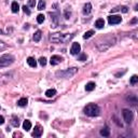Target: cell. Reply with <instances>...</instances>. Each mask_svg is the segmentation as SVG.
Here are the masks:
<instances>
[{
	"instance_id": "6da1fadb",
	"label": "cell",
	"mask_w": 138,
	"mask_h": 138,
	"mask_svg": "<svg viewBox=\"0 0 138 138\" xmlns=\"http://www.w3.org/2000/svg\"><path fill=\"white\" fill-rule=\"evenodd\" d=\"M73 33H53L50 37V40L54 43H66L69 40H71L73 38Z\"/></svg>"
},
{
	"instance_id": "7a4b0ae2",
	"label": "cell",
	"mask_w": 138,
	"mask_h": 138,
	"mask_svg": "<svg viewBox=\"0 0 138 138\" xmlns=\"http://www.w3.org/2000/svg\"><path fill=\"white\" fill-rule=\"evenodd\" d=\"M78 72V68L76 67H72V68H68L66 70H59V71H56L55 76L59 79H69V78L73 77L74 74Z\"/></svg>"
},
{
	"instance_id": "3957f363",
	"label": "cell",
	"mask_w": 138,
	"mask_h": 138,
	"mask_svg": "<svg viewBox=\"0 0 138 138\" xmlns=\"http://www.w3.org/2000/svg\"><path fill=\"white\" fill-rule=\"evenodd\" d=\"M115 42V38H112V37H109V38H105L104 41H99L97 43V49L99 50L100 52H105L106 50H108L110 46H112Z\"/></svg>"
},
{
	"instance_id": "277c9868",
	"label": "cell",
	"mask_w": 138,
	"mask_h": 138,
	"mask_svg": "<svg viewBox=\"0 0 138 138\" xmlns=\"http://www.w3.org/2000/svg\"><path fill=\"white\" fill-rule=\"evenodd\" d=\"M100 112V109L97 105L95 104H89L84 108V113L89 117H97Z\"/></svg>"
},
{
	"instance_id": "5b68a950",
	"label": "cell",
	"mask_w": 138,
	"mask_h": 138,
	"mask_svg": "<svg viewBox=\"0 0 138 138\" xmlns=\"http://www.w3.org/2000/svg\"><path fill=\"white\" fill-rule=\"evenodd\" d=\"M15 58L13 55L11 54H4L2 56H0V67L3 68V67H8L10 65H12L14 63Z\"/></svg>"
},
{
	"instance_id": "8992f818",
	"label": "cell",
	"mask_w": 138,
	"mask_h": 138,
	"mask_svg": "<svg viewBox=\"0 0 138 138\" xmlns=\"http://www.w3.org/2000/svg\"><path fill=\"white\" fill-rule=\"evenodd\" d=\"M122 114H123V118H124V121H125L126 123H128V124H130V123L133 122L134 120V113L132 110L130 109H123L122 110Z\"/></svg>"
},
{
	"instance_id": "52a82bcc",
	"label": "cell",
	"mask_w": 138,
	"mask_h": 138,
	"mask_svg": "<svg viewBox=\"0 0 138 138\" xmlns=\"http://www.w3.org/2000/svg\"><path fill=\"white\" fill-rule=\"evenodd\" d=\"M108 22H109L110 25H115V24H119L122 22V17L119 15H110L108 16Z\"/></svg>"
},
{
	"instance_id": "ba28073f",
	"label": "cell",
	"mask_w": 138,
	"mask_h": 138,
	"mask_svg": "<svg viewBox=\"0 0 138 138\" xmlns=\"http://www.w3.org/2000/svg\"><path fill=\"white\" fill-rule=\"evenodd\" d=\"M61 61H63V58H61L59 55H53L50 59V63H51L52 66H56V65L61 64Z\"/></svg>"
},
{
	"instance_id": "9c48e42d",
	"label": "cell",
	"mask_w": 138,
	"mask_h": 138,
	"mask_svg": "<svg viewBox=\"0 0 138 138\" xmlns=\"http://www.w3.org/2000/svg\"><path fill=\"white\" fill-rule=\"evenodd\" d=\"M80 50H81V45H80L78 42H74V43H72V45H71L70 53H71L72 55H76V54H78L80 52Z\"/></svg>"
},
{
	"instance_id": "30bf717a",
	"label": "cell",
	"mask_w": 138,
	"mask_h": 138,
	"mask_svg": "<svg viewBox=\"0 0 138 138\" xmlns=\"http://www.w3.org/2000/svg\"><path fill=\"white\" fill-rule=\"evenodd\" d=\"M42 132H43L42 127H41L40 125H37L36 127H35V130H33V133H32V136L33 137H40V136L42 135Z\"/></svg>"
},
{
	"instance_id": "8fae6325",
	"label": "cell",
	"mask_w": 138,
	"mask_h": 138,
	"mask_svg": "<svg viewBox=\"0 0 138 138\" xmlns=\"http://www.w3.org/2000/svg\"><path fill=\"white\" fill-rule=\"evenodd\" d=\"M100 135L104 136V137H108L110 135V128L108 126H105L104 128L100 130Z\"/></svg>"
},
{
	"instance_id": "7c38bea8",
	"label": "cell",
	"mask_w": 138,
	"mask_h": 138,
	"mask_svg": "<svg viewBox=\"0 0 138 138\" xmlns=\"http://www.w3.org/2000/svg\"><path fill=\"white\" fill-rule=\"evenodd\" d=\"M95 26H96L98 29L104 28V26H105V20H102V18H98V20L95 22Z\"/></svg>"
},
{
	"instance_id": "4fadbf2b",
	"label": "cell",
	"mask_w": 138,
	"mask_h": 138,
	"mask_svg": "<svg viewBox=\"0 0 138 138\" xmlns=\"http://www.w3.org/2000/svg\"><path fill=\"white\" fill-rule=\"evenodd\" d=\"M27 104H28V99H27L26 97H22L17 101V105L20 106V107H26V106H27Z\"/></svg>"
},
{
	"instance_id": "5bb4252c",
	"label": "cell",
	"mask_w": 138,
	"mask_h": 138,
	"mask_svg": "<svg viewBox=\"0 0 138 138\" xmlns=\"http://www.w3.org/2000/svg\"><path fill=\"white\" fill-rule=\"evenodd\" d=\"M91 11H92V4L89 2H87L86 4L83 7V13H84V14H89Z\"/></svg>"
},
{
	"instance_id": "9a60e30c",
	"label": "cell",
	"mask_w": 138,
	"mask_h": 138,
	"mask_svg": "<svg viewBox=\"0 0 138 138\" xmlns=\"http://www.w3.org/2000/svg\"><path fill=\"white\" fill-rule=\"evenodd\" d=\"M56 95V89H49L45 92V96L46 97H53Z\"/></svg>"
},
{
	"instance_id": "2e32d148",
	"label": "cell",
	"mask_w": 138,
	"mask_h": 138,
	"mask_svg": "<svg viewBox=\"0 0 138 138\" xmlns=\"http://www.w3.org/2000/svg\"><path fill=\"white\" fill-rule=\"evenodd\" d=\"M27 64H28L30 67H33V68H36V66H37V61L33 58V57H28V58H27Z\"/></svg>"
},
{
	"instance_id": "e0dca14e",
	"label": "cell",
	"mask_w": 138,
	"mask_h": 138,
	"mask_svg": "<svg viewBox=\"0 0 138 138\" xmlns=\"http://www.w3.org/2000/svg\"><path fill=\"white\" fill-rule=\"evenodd\" d=\"M50 14H51V17L54 22L53 28H55V27H57L56 25H57V23H58V14H55V13H50Z\"/></svg>"
},
{
	"instance_id": "ac0fdd59",
	"label": "cell",
	"mask_w": 138,
	"mask_h": 138,
	"mask_svg": "<svg viewBox=\"0 0 138 138\" xmlns=\"http://www.w3.org/2000/svg\"><path fill=\"white\" fill-rule=\"evenodd\" d=\"M23 128L26 130V132H28L29 130L31 128V122L29 120H25L23 123Z\"/></svg>"
},
{
	"instance_id": "d6986e66",
	"label": "cell",
	"mask_w": 138,
	"mask_h": 138,
	"mask_svg": "<svg viewBox=\"0 0 138 138\" xmlns=\"http://www.w3.org/2000/svg\"><path fill=\"white\" fill-rule=\"evenodd\" d=\"M11 9H12V12L13 13H17L18 10H20V5L16 1H13L12 4H11Z\"/></svg>"
},
{
	"instance_id": "ffe728a7",
	"label": "cell",
	"mask_w": 138,
	"mask_h": 138,
	"mask_svg": "<svg viewBox=\"0 0 138 138\" xmlns=\"http://www.w3.org/2000/svg\"><path fill=\"white\" fill-rule=\"evenodd\" d=\"M95 86H96V84H95L94 82H89V83L85 85V89H86L87 92H92L93 89H95Z\"/></svg>"
},
{
	"instance_id": "44dd1931",
	"label": "cell",
	"mask_w": 138,
	"mask_h": 138,
	"mask_svg": "<svg viewBox=\"0 0 138 138\" xmlns=\"http://www.w3.org/2000/svg\"><path fill=\"white\" fill-rule=\"evenodd\" d=\"M41 36H42V32H41L40 30H37L36 32H35V35H33V40L36 41V42H38V41H40V39H41Z\"/></svg>"
},
{
	"instance_id": "7402d4cb",
	"label": "cell",
	"mask_w": 138,
	"mask_h": 138,
	"mask_svg": "<svg viewBox=\"0 0 138 138\" xmlns=\"http://www.w3.org/2000/svg\"><path fill=\"white\" fill-rule=\"evenodd\" d=\"M11 123H12V125L15 126V127H18V126H20V121H18V118H16L15 115L12 118V122Z\"/></svg>"
},
{
	"instance_id": "603a6c76",
	"label": "cell",
	"mask_w": 138,
	"mask_h": 138,
	"mask_svg": "<svg viewBox=\"0 0 138 138\" xmlns=\"http://www.w3.org/2000/svg\"><path fill=\"white\" fill-rule=\"evenodd\" d=\"M45 8V1L44 0H39V3H38V10H43Z\"/></svg>"
},
{
	"instance_id": "cb8c5ba5",
	"label": "cell",
	"mask_w": 138,
	"mask_h": 138,
	"mask_svg": "<svg viewBox=\"0 0 138 138\" xmlns=\"http://www.w3.org/2000/svg\"><path fill=\"white\" fill-rule=\"evenodd\" d=\"M94 33H95L94 30H89V31H86V32L83 35V38H84V39H89V38H91Z\"/></svg>"
},
{
	"instance_id": "d4e9b609",
	"label": "cell",
	"mask_w": 138,
	"mask_h": 138,
	"mask_svg": "<svg viewBox=\"0 0 138 138\" xmlns=\"http://www.w3.org/2000/svg\"><path fill=\"white\" fill-rule=\"evenodd\" d=\"M44 20H45V16H44L43 14H39V15L37 16V22H38L39 24H42L44 22Z\"/></svg>"
},
{
	"instance_id": "484cf974",
	"label": "cell",
	"mask_w": 138,
	"mask_h": 138,
	"mask_svg": "<svg viewBox=\"0 0 138 138\" xmlns=\"http://www.w3.org/2000/svg\"><path fill=\"white\" fill-rule=\"evenodd\" d=\"M138 82V77L136 76V74H134L133 77L130 78V84H133V85H135L136 83Z\"/></svg>"
},
{
	"instance_id": "4316f807",
	"label": "cell",
	"mask_w": 138,
	"mask_h": 138,
	"mask_svg": "<svg viewBox=\"0 0 138 138\" xmlns=\"http://www.w3.org/2000/svg\"><path fill=\"white\" fill-rule=\"evenodd\" d=\"M39 64H40L41 66H45L46 65V58L45 57H40V58H39Z\"/></svg>"
},
{
	"instance_id": "83f0119b",
	"label": "cell",
	"mask_w": 138,
	"mask_h": 138,
	"mask_svg": "<svg viewBox=\"0 0 138 138\" xmlns=\"http://www.w3.org/2000/svg\"><path fill=\"white\" fill-rule=\"evenodd\" d=\"M5 48H7V44H5L4 42H2V41H0V52L3 51Z\"/></svg>"
},
{
	"instance_id": "f1b7e54d",
	"label": "cell",
	"mask_w": 138,
	"mask_h": 138,
	"mask_svg": "<svg viewBox=\"0 0 138 138\" xmlns=\"http://www.w3.org/2000/svg\"><path fill=\"white\" fill-rule=\"evenodd\" d=\"M86 58H87L86 54H81V55H80V57H79V61H86Z\"/></svg>"
},
{
	"instance_id": "f546056e",
	"label": "cell",
	"mask_w": 138,
	"mask_h": 138,
	"mask_svg": "<svg viewBox=\"0 0 138 138\" xmlns=\"http://www.w3.org/2000/svg\"><path fill=\"white\" fill-rule=\"evenodd\" d=\"M70 15H71V12H70V11H68V10L65 11V18H66V20H68V18L70 17Z\"/></svg>"
},
{
	"instance_id": "4dcf8cb0",
	"label": "cell",
	"mask_w": 138,
	"mask_h": 138,
	"mask_svg": "<svg viewBox=\"0 0 138 138\" xmlns=\"http://www.w3.org/2000/svg\"><path fill=\"white\" fill-rule=\"evenodd\" d=\"M23 11L26 13V14H28V15L30 14V11H29L28 7H26V5H24V7H23Z\"/></svg>"
},
{
	"instance_id": "1f68e13d",
	"label": "cell",
	"mask_w": 138,
	"mask_h": 138,
	"mask_svg": "<svg viewBox=\"0 0 138 138\" xmlns=\"http://www.w3.org/2000/svg\"><path fill=\"white\" fill-rule=\"evenodd\" d=\"M28 5H29V7H31V8H33V7L36 5V1H35V0H29Z\"/></svg>"
},
{
	"instance_id": "d6a6232c",
	"label": "cell",
	"mask_w": 138,
	"mask_h": 138,
	"mask_svg": "<svg viewBox=\"0 0 138 138\" xmlns=\"http://www.w3.org/2000/svg\"><path fill=\"white\" fill-rule=\"evenodd\" d=\"M120 10L122 11L123 13H127L128 12V8H127V7H120Z\"/></svg>"
},
{
	"instance_id": "836d02e7",
	"label": "cell",
	"mask_w": 138,
	"mask_h": 138,
	"mask_svg": "<svg viewBox=\"0 0 138 138\" xmlns=\"http://www.w3.org/2000/svg\"><path fill=\"white\" fill-rule=\"evenodd\" d=\"M3 123H4V118H3L2 115H0V125H2Z\"/></svg>"
}]
</instances>
